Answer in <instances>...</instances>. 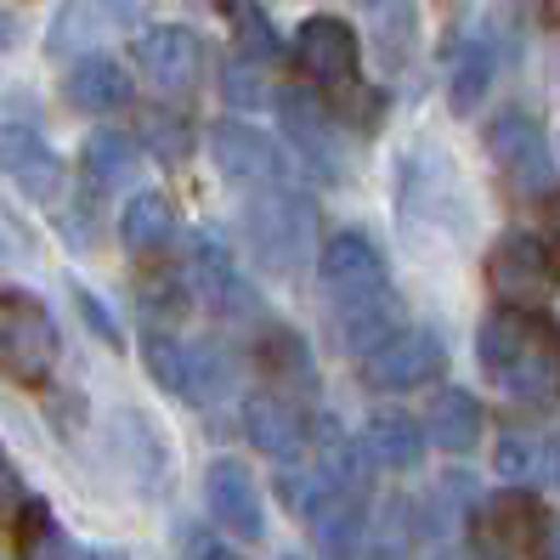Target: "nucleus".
I'll return each instance as SVG.
<instances>
[{"label":"nucleus","instance_id":"1","mask_svg":"<svg viewBox=\"0 0 560 560\" xmlns=\"http://www.w3.org/2000/svg\"><path fill=\"white\" fill-rule=\"evenodd\" d=\"M397 226L424 255H453L476 233L470 182L436 142L408 148L402 164H397Z\"/></svg>","mask_w":560,"mask_h":560},{"label":"nucleus","instance_id":"2","mask_svg":"<svg viewBox=\"0 0 560 560\" xmlns=\"http://www.w3.org/2000/svg\"><path fill=\"white\" fill-rule=\"evenodd\" d=\"M487 380L526 408L560 402V328L538 312H492L476 335Z\"/></svg>","mask_w":560,"mask_h":560},{"label":"nucleus","instance_id":"3","mask_svg":"<svg viewBox=\"0 0 560 560\" xmlns=\"http://www.w3.org/2000/svg\"><path fill=\"white\" fill-rule=\"evenodd\" d=\"M244 238L267 272H283V278L301 272L323 244L317 205L306 192H289V187H260L244 205Z\"/></svg>","mask_w":560,"mask_h":560},{"label":"nucleus","instance_id":"4","mask_svg":"<svg viewBox=\"0 0 560 560\" xmlns=\"http://www.w3.org/2000/svg\"><path fill=\"white\" fill-rule=\"evenodd\" d=\"M487 289L504 312H538L560 294V260L533 233H504L487 249Z\"/></svg>","mask_w":560,"mask_h":560},{"label":"nucleus","instance_id":"5","mask_svg":"<svg viewBox=\"0 0 560 560\" xmlns=\"http://www.w3.org/2000/svg\"><path fill=\"white\" fill-rule=\"evenodd\" d=\"M57 369V323L35 294L0 289V374L12 385H46Z\"/></svg>","mask_w":560,"mask_h":560},{"label":"nucleus","instance_id":"6","mask_svg":"<svg viewBox=\"0 0 560 560\" xmlns=\"http://www.w3.org/2000/svg\"><path fill=\"white\" fill-rule=\"evenodd\" d=\"M549 549V515L538 492H499L476 510V555L487 560H538Z\"/></svg>","mask_w":560,"mask_h":560},{"label":"nucleus","instance_id":"7","mask_svg":"<svg viewBox=\"0 0 560 560\" xmlns=\"http://www.w3.org/2000/svg\"><path fill=\"white\" fill-rule=\"evenodd\" d=\"M487 153L492 164L504 171V182L515 192H526V199H538V192H549L555 182V148H549V130L521 114V108H504L487 119Z\"/></svg>","mask_w":560,"mask_h":560},{"label":"nucleus","instance_id":"8","mask_svg":"<svg viewBox=\"0 0 560 560\" xmlns=\"http://www.w3.org/2000/svg\"><path fill=\"white\" fill-rule=\"evenodd\" d=\"M278 125L294 142V153L312 159V171L340 176L346 171V137H340V114L323 103L306 85H278Z\"/></svg>","mask_w":560,"mask_h":560},{"label":"nucleus","instance_id":"9","mask_svg":"<svg viewBox=\"0 0 560 560\" xmlns=\"http://www.w3.org/2000/svg\"><path fill=\"white\" fill-rule=\"evenodd\" d=\"M148 12V0H62L51 28H46V51L51 57H91L103 40L137 28Z\"/></svg>","mask_w":560,"mask_h":560},{"label":"nucleus","instance_id":"10","mask_svg":"<svg viewBox=\"0 0 560 560\" xmlns=\"http://www.w3.org/2000/svg\"><path fill=\"white\" fill-rule=\"evenodd\" d=\"M442 369H447V351L431 328H397L385 346L362 357V385L369 390H419V385L442 380Z\"/></svg>","mask_w":560,"mask_h":560},{"label":"nucleus","instance_id":"11","mask_svg":"<svg viewBox=\"0 0 560 560\" xmlns=\"http://www.w3.org/2000/svg\"><path fill=\"white\" fill-rule=\"evenodd\" d=\"M137 69L164 96H192L205 80V40L192 35V28H176V23L142 28L137 35Z\"/></svg>","mask_w":560,"mask_h":560},{"label":"nucleus","instance_id":"12","mask_svg":"<svg viewBox=\"0 0 560 560\" xmlns=\"http://www.w3.org/2000/svg\"><path fill=\"white\" fill-rule=\"evenodd\" d=\"M317 278L328 289V301L335 306H357V301H374L385 294V255L369 233H335L317 255Z\"/></svg>","mask_w":560,"mask_h":560},{"label":"nucleus","instance_id":"13","mask_svg":"<svg viewBox=\"0 0 560 560\" xmlns=\"http://www.w3.org/2000/svg\"><path fill=\"white\" fill-rule=\"evenodd\" d=\"M210 159L226 182H244V187H283V171H289L278 142L267 130L244 125V119H215L210 125Z\"/></svg>","mask_w":560,"mask_h":560},{"label":"nucleus","instance_id":"14","mask_svg":"<svg viewBox=\"0 0 560 560\" xmlns=\"http://www.w3.org/2000/svg\"><path fill=\"white\" fill-rule=\"evenodd\" d=\"M142 362H148V374L182 402H205L215 390V380H221V362L205 346H187L182 335H171V328H142Z\"/></svg>","mask_w":560,"mask_h":560},{"label":"nucleus","instance_id":"15","mask_svg":"<svg viewBox=\"0 0 560 560\" xmlns=\"http://www.w3.org/2000/svg\"><path fill=\"white\" fill-rule=\"evenodd\" d=\"M294 62L323 85V91H335V85H357L362 74V40H357V28L346 18H306L301 23V35H294Z\"/></svg>","mask_w":560,"mask_h":560},{"label":"nucleus","instance_id":"16","mask_svg":"<svg viewBox=\"0 0 560 560\" xmlns=\"http://www.w3.org/2000/svg\"><path fill=\"white\" fill-rule=\"evenodd\" d=\"M205 504H210L221 533H233L238 544H260V538H267V504H260V487H255V476L238 465V458H215V465H210Z\"/></svg>","mask_w":560,"mask_h":560},{"label":"nucleus","instance_id":"17","mask_svg":"<svg viewBox=\"0 0 560 560\" xmlns=\"http://www.w3.org/2000/svg\"><path fill=\"white\" fill-rule=\"evenodd\" d=\"M244 436H249L255 453L278 458V465H294L312 442V419L294 397H283V390H260V397L244 402Z\"/></svg>","mask_w":560,"mask_h":560},{"label":"nucleus","instance_id":"18","mask_svg":"<svg viewBox=\"0 0 560 560\" xmlns=\"http://www.w3.org/2000/svg\"><path fill=\"white\" fill-rule=\"evenodd\" d=\"M0 171H7L28 199L57 205L62 199V159L51 153V142L28 125H7L0 130Z\"/></svg>","mask_w":560,"mask_h":560},{"label":"nucleus","instance_id":"19","mask_svg":"<svg viewBox=\"0 0 560 560\" xmlns=\"http://www.w3.org/2000/svg\"><path fill=\"white\" fill-rule=\"evenodd\" d=\"M306 521H312V538L328 560H357L362 533H369V499L346 492V487H323L306 504Z\"/></svg>","mask_w":560,"mask_h":560},{"label":"nucleus","instance_id":"20","mask_svg":"<svg viewBox=\"0 0 560 560\" xmlns=\"http://www.w3.org/2000/svg\"><path fill=\"white\" fill-rule=\"evenodd\" d=\"M187 289H199V294H205V306H210L215 317H255V294H249V283L238 278L233 255H226L210 233L192 238V272H187Z\"/></svg>","mask_w":560,"mask_h":560},{"label":"nucleus","instance_id":"21","mask_svg":"<svg viewBox=\"0 0 560 560\" xmlns=\"http://www.w3.org/2000/svg\"><path fill=\"white\" fill-rule=\"evenodd\" d=\"M492 465H499V476L515 481L521 492L549 487V481H560V442L549 431H533V424H510V431L499 436Z\"/></svg>","mask_w":560,"mask_h":560},{"label":"nucleus","instance_id":"22","mask_svg":"<svg viewBox=\"0 0 560 560\" xmlns=\"http://www.w3.org/2000/svg\"><path fill=\"white\" fill-rule=\"evenodd\" d=\"M62 96H69V108H80V114H114V108L130 103V74L114 57L91 51V57H74L69 80H62Z\"/></svg>","mask_w":560,"mask_h":560},{"label":"nucleus","instance_id":"23","mask_svg":"<svg viewBox=\"0 0 560 560\" xmlns=\"http://www.w3.org/2000/svg\"><path fill=\"white\" fill-rule=\"evenodd\" d=\"M481 431H487V413H481V402L470 397V390H458V385L436 390L431 413H424V436H431L442 453H470L481 442Z\"/></svg>","mask_w":560,"mask_h":560},{"label":"nucleus","instance_id":"24","mask_svg":"<svg viewBox=\"0 0 560 560\" xmlns=\"http://www.w3.org/2000/svg\"><path fill=\"white\" fill-rule=\"evenodd\" d=\"M171 238H176V210H171V199H164V192H153V187L130 192L125 210H119V244H125L130 255H159Z\"/></svg>","mask_w":560,"mask_h":560},{"label":"nucleus","instance_id":"25","mask_svg":"<svg viewBox=\"0 0 560 560\" xmlns=\"http://www.w3.org/2000/svg\"><path fill=\"white\" fill-rule=\"evenodd\" d=\"M492 74H499V62H492V46L481 35H453L447 40V96H453L458 114L481 103Z\"/></svg>","mask_w":560,"mask_h":560},{"label":"nucleus","instance_id":"26","mask_svg":"<svg viewBox=\"0 0 560 560\" xmlns=\"http://www.w3.org/2000/svg\"><path fill=\"white\" fill-rule=\"evenodd\" d=\"M357 447L369 453V465H385V470H419V458H424V431H419L408 413H374Z\"/></svg>","mask_w":560,"mask_h":560},{"label":"nucleus","instance_id":"27","mask_svg":"<svg viewBox=\"0 0 560 560\" xmlns=\"http://www.w3.org/2000/svg\"><path fill=\"white\" fill-rule=\"evenodd\" d=\"M357 7L369 12V40L380 46V57L390 69H402L419 35V7L413 0H357Z\"/></svg>","mask_w":560,"mask_h":560},{"label":"nucleus","instance_id":"28","mask_svg":"<svg viewBox=\"0 0 560 560\" xmlns=\"http://www.w3.org/2000/svg\"><path fill=\"white\" fill-rule=\"evenodd\" d=\"M137 142L130 137H119V130H96V137H85V153H80V176H85V187L91 192H108V187H119L130 171H137Z\"/></svg>","mask_w":560,"mask_h":560},{"label":"nucleus","instance_id":"29","mask_svg":"<svg viewBox=\"0 0 560 560\" xmlns=\"http://www.w3.org/2000/svg\"><path fill=\"white\" fill-rule=\"evenodd\" d=\"M402 328V312H397V294H374V301H357V306H340V346L362 351V346H385L390 335Z\"/></svg>","mask_w":560,"mask_h":560},{"label":"nucleus","instance_id":"30","mask_svg":"<svg viewBox=\"0 0 560 560\" xmlns=\"http://www.w3.org/2000/svg\"><path fill=\"white\" fill-rule=\"evenodd\" d=\"M18 560H96V555L80 549L69 533H62L46 504H23V521H18Z\"/></svg>","mask_w":560,"mask_h":560},{"label":"nucleus","instance_id":"31","mask_svg":"<svg viewBox=\"0 0 560 560\" xmlns=\"http://www.w3.org/2000/svg\"><path fill=\"white\" fill-rule=\"evenodd\" d=\"M226 12H233V40H238V62H278V28L267 23V12L255 7V0H226Z\"/></svg>","mask_w":560,"mask_h":560},{"label":"nucleus","instance_id":"32","mask_svg":"<svg viewBox=\"0 0 560 560\" xmlns=\"http://www.w3.org/2000/svg\"><path fill=\"white\" fill-rule=\"evenodd\" d=\"M142 148L164 164H182V153L192 148V125L176 108H148L142 114Z\"/></svg>","mask_w":560,"mask_h":560},{"label":"nucleus","instance_id":"33","mask_svg":"<svg viewBox=\"0 0 560 560\" xmlns=\"http://www.w3.org/2000/svg\"><path fill=\"white\" fill-rule=\"evenodd\" d=\"M267 369L278 380H301V385L312 380V357L294 340V328H267Z\"/></svg>","mask_w":560,"mask_h":560},{"label":"nucleus","instance_id":"34","mask_svg":"<svg viewBox=\"0 0 560 560\" xmlns=\"http://www.w3.org/2000/svg\"><path fill=\"white\" fill-rule=\"evenodd\" d=\"M28 260H35V233L0 205V267H28Z\"/></svg>","mask_w":560,"mask_h":560},{"label":"nucleus","instance_id":"35","mask_svg":"<svg viewBox=\"0 0 560 560\" xmlns=\"http://www.w3.org/2000/svg\"><path fill=\"white\" fill-rule=\"evenodd\" d=\"M74 301H80V317H85V323L96 328V335H103V340H108V346L119 351V346H125V335H119V323H114V312H108L103 301H96V294H91L85 283H74Z\"/></svg>","mask_w":560,"mask_h":560},{"label":"nucleus","instance_id":"36","mask_svg":"<svg viewBox=\"0 0 560 560\" xmlns=\"http://www.w3.org/2000/svg\"><path fill=\"white\" fill-rule=\"evenodd\" d=\"M18 470H12V458H7V447H0V521H7L12 510H18Z\"/></svg>","mask_w":560,"mask_h":560},{"label":"nucleus","instance_id":"37","mask_svg":"<svg viewBox=\"0 0 560 560\" xmlns=\"http://www.w3.org/2000/svg\"><path fill=\"white\" fill-rule=\"evenodd\" d=\"M226 96H233L238 108H249V103H255V80H249V62H233V69H226Z\"/></svg>","mask_w":560,"mask_h":560},{"label":"nucleus","instance_id":"38","mask_svg":"<svg viewBox=\"0 0 560 560\" xmlns=\"http://www.w3.org/2000/svg\"><path fill=\"white\" fill-rule=\"evenodd\" d=\"M549 226H555V238H560V199L549 205Z\"/></svg>","mask_w":560,"mask_h":560},{"label":"nucleus","instance_id":"39","mask_svg":"<svg viewBox=\"0 0 560 560\" xmlns=\"http://www.w3.org/2000/svg\"><path fill=\"white\" fill-rule=\"evenodd\" d=\"M205 560H238V555H226V549H210V555H205Z\"/></svg>","mask_w":560,"mask_h":560},{"label":"nucleus","instance_id":"40","mask_svg":"<svg viewBox=\"0 0 560 560\" xmlns=\"http://www.w3.org/2000/svg\"><path fill=\"white\" fill-rule=\"evenodd\" d=\"M549 549H560V526H549Z\"/></svg>","mask_w":560,"mask_h":560},{"label":"nucleus","instance_id":"41","mask_svg":"<svg viewBox=\"0 0 560 560\" xmlns=\"http://www.w3.org/2000/svg\"><path fill=\"white\" fill-rule=\"evenodd\" d=\"M470 560H487V555H476V549H470Z\"/></svg>","mask_w":560,"mask_h":560},{"label":"nucleus","instance_id":"42","mask_svg":"<svg viewBox=\"0 0 560 560\" xmlns=\"http://www.w3.org/2000/svg\"><path fill=\"white\" fill-rule=\"evenodd\" d=\"M283 560H301V555H283Z\"/></svg>","mask_w":560,"mask_h":560},{"label":"nucleus","instance_id":"43","mask_svg":"<svg viewBox=\"0 0 560 560\" xmlns=\"http://www.w3.org/2000/svg\"><path fill=\"white\" fill-rule=\"evenodd\" d=\"M0 40H7V28H0Z\"/></svg>","mask_w":560,"mask_h":560}]
</instances>
